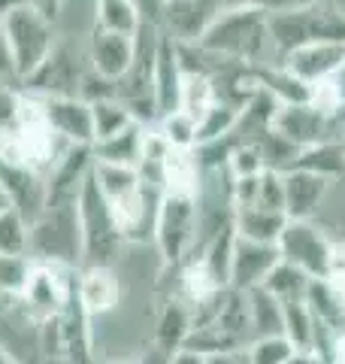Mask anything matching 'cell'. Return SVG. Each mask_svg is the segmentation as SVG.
I'll return each instance as SVG.
<instances>
[{"mask_svg": "<svg viewBox=\"0 0 345 364\" xmlns=\"http://www.w3.org/2000/svg\"><path fill=\"white\" fill-rule=\"evenodd\" d=\"M200 46L206 55L239 67H263L275 61L270 40V13L261 9H224L203 33Z\"/></svg>", "mask_w": 345, "mask_h": 364, "instance_id": "cell-1", "label": "cell"}, {"mask_svg": "<svg viewBox=\"0 0 345 364\" xmlns=\"http://www.w3.org/2000/svg\"><path fill=\"white\" fill-rule=\"evenodd\" d=\"M270 40L275 61L315 43H345V4L291 0L270 13Z\"/></svg>", "mask_w": 345, "mask_h": 364, "instance_id": "cell-2", "label": "cell"}, {"mask_svg": "<svg viewBox=\"0 0 345 364\" xmlns=\"http://www.w3.org/2000/svg\"><path fill=\"white\" fill-rule=\"evenodd\" d=\"M31 261L33 264L82 267V231L73 200H45L43 213L31 222Z\"/></svg>", "mask_w": 345, "mask_h": 364, "instance_id": "cell-3", "label": "cell"}, {"mask_svg": "<svg viewBox=\"0 0 345 364\" xmlns=\"http://www.w3.org/2000/svg\"><path fill=\"white\" fill-rule=\"evenodd\" d=\"M76 210H79V231H82V267H115L128 243H124L119 225H115L91 173L85 176L82 188H79Z\"/></svg>", "mask_w": 345, "mask_h": 364, "instance_id": "cell-4", "label": "cell"}, {"mask_svg": "<svg viewBox=\"0 0 345 364\" xmlns=\"http://www.w3.org/2000/svg\"><path fill=\"white\" fill-rule=\"evenodd\" d=\"M91 70L88 64V37H67L58 33L52 55L33 76H28L18 88L31 97H79L82 82Z\"/></svg>", "mask_w": 345, "mask_h": 364, "instance_id": "cell-5", "label": "cell"}, {"mask_svg": "<svg viewBox=\"0 0 345 364\" xmlns=\"http://www.w3.org/2000/svg\"><path fill=\"white\" fill-rule=\"evenodd\" d=\"M0 25H4V33L9 40V52H13L18 85H21L28 76L37 73L43 61L52 55L55 43H58V25H55V18L40 13V9L31 4L16 6Z\"/></svg>", "mask_w": 345, "mask_h": 364, "instance_id": "cell-6", "label": "cell"}, {"mask_svg": "<svg viewBox=\"0 0 345 364\" xmlns=\"http://www.w3.org/2000/svg\"><path fill=\"white\" fill-rule=\"evenodd\" d=\"M155 249L164 270H179L197 249V198L164 195L155 222Z\"/></svg>", "mask_w": 345, "mask_h": 364, "instance_id": "cell-7", "label": "cell"}, {"mask_svg": "<svg viewBox=\"0 0 345 364\" xmlns=\"http://www.w3.org/2000/svg\"><path fill=\"white\" fill-rule=\"evenodd\" d=\"M273 131L294 143L297 149L330 140H345V109H324L315 100L306 104H285L275 109Z\"/></svg>", "mask_w": 345, "mask_h": 364, "instance_id": "cell-8", "label": "cell"}, {"mask_svg": "<svg viewBox=\"0 0 345 364\" xmlns=\"http://www.w3.org/2000/svg\"><path fill=\"white\" fill-rule=\"evenodd\" d=\"M279 255L285 264H294L303 270L309 279H324L333 240L327 237L324 228H318L312 219H288V225L279 234Z\"/></svg>", "mask_w": 345, "mask_h": 364, "instance_id": "cell-9", "label": "cell"}, {"mask_svg": "<svg viewBox=\"0 0 345 364\" xmlns=\"http://www.w3.org/2000/svg\"><path fill=\"white\" fill-rule=\"evenodd\" d=\"M221 0H167L160 31L176 43H200V37L212 28V21L221 16Z\"/></svg>", "mask_w": 345, "mask_h": 364, "instance_id": "cell-10", "label": "cell"}, {"mask_svg": "<svg viewBox=\"0 0 345 364\" xmlns=\"http://www.w3.org/2000/svg\"><path fill=\"white\" fill-rule=\"evenodd\" d=\"M279 261H282V255H279V246L275 243H255V240H246V237H236L227 286L236 291L261 289Z\"/></svg>", "mask_w": 345, "mask_h": 364, "instance_id": "cell-11", "label": "cell"}, {"mask_svg": "<svg viewBox=\"0 0 345 364\" xmlns=\"http://www.w3.org/2000/svg\"><path fill=\"white\" fill-rule=\"evenodd\" d=\"M40 107H43L45 124H49L67 146H94L91 104H85L82 97H45V100H40Z\"/></svg>", "mask_w": 345, "mask_h": 364, "instance_id": "cell-12", "label": "cell"}, {"mask_svg": "<svg viewBox=\"0 0 345 364\" xmlns=\"http://www.w3.org/2000/svg\"><path fill=\"white\" fill-rule=\"evenodd\" d=\"M279 64L288 73H294L303 85L318 88L321 82H327L330 76H336L345 67V43H315L294 49L291 55L279 58Z\"/></svg>", "mask_w": 345, "mask_h": 364, "instance_id": "cell-13", "label": "cell"}, {"mask_svg": "<svg viewBox=\"0 0 345 364\" xmlns=\"http://www.w3.org/2000/svg\"><path fill=\"white\" fill-rule=\"evenodd\" d=\"M133 55H136V37L100 31V28L88 33V64L97 76L109 79V82H119L131 70Z\"/></svg>", "mask_w": 345, "mask_h": 364, "instance_id": "cell-14", "label": "cell"}, {"mask_svg": "<svg viewBox=\"0 0 345 364\" xmlns=\"http://www.w3.org/2000/svg\"><path fill=\"white\" fill-rule=\"evenodd\" d=\"M76 291H79V301H82L85 313L94 322V318L109 316L121 306L124 282L115 267H79Z\"/></svg>", "mask_w": 345, "mask_h": 364, "instance_id": "cell-15", "label": "cell"}, {"mask_svg": "<svg viewBox=\"0 0 345 364\" xmlns=\"http://www.w3.org/2000/svg\"><path fill=\"white\" fill-rule=\"evenodd\" d=\"M182 79H185V70H182V61H179V43L160 31L158 52H155V112H158V119L179 109Z\"/></svg>", "mask_w": 345, "mask_h": 364, "instance_id": "cell-16", "label": "cell"}, {"mask_svg": "<svg viewBox=\"0 0 345 364\" xmlns=\"http://www.w3.org/2000/svg\"><path fill=\"white\" fill-rule=\"evenodd\" d=\"M282 188H285V215L288 219H312L327 198L330 182L309 173V170L291 167L282 173Z\"/></svg>", "mask_w": 345, "mask_h": 364, "instance_id": "cell-17", "label": "cell"}, {"mask_svg": "<svg viewBox=\"0 0 345 364\" xmlns=\"http://www.w3.org/2000/svg\"><path fill=\"white\" fill-rule=\"evenodd\" d=\"M146 140H148V124L133 122L124 131L94 143L91 149H94V161L97 164H115V167H133L136 170L143 164Z\"/></svg>", "mask_w": 345, "mask_h": 364, "instance_id": "cell-18", "label": "cell"}, {"mask_svg": "<svg viewBox=\"0 0 345 364\" xmlns=\"http://www.w3.org/2000/svg\"><path fill=\"white\" fill-rule=\"evenodd\" d=\"M200 176H203V167H200L197 149H167L164 164H160V186H164V195L197 198Z\"/></svg>", "mask_w": 345, "mask_h": 364, "instance_id": "cell-19", "label": "cell"}, {"mask_svg": "<svg viewBox=\"0 0 345 364\" xmlns=\"http://www.w3.org/2000/svg\"><path fill=\"white\" fill-rule=\"evenodd\" d=\"M191 334V310L185 301H179L176 294H167L164 304L158 310V318H155V337L152 343L164 352H182L185 340Z\"/></svg>", "mask_w": 345, "mask_h": 364, "instance_id": "cell-20", "label": "cell"}, {"mask_svg": "<svg viewBox=\"0 0 345 364\" xmlns=\"http://www.w3.org/2000/svg\"><path fill=\"white\" fill-rule=\"evenodd\" d=\"M303 301L312 310L318 325L330 328L339 337L345 334V291L342 289H336L330 279H312Z\"/></svg>", "mask_w": 345, "mask_h": 364, "instance_id": "cell-21", "label": "cell"}, {"mask_svg": "<svg viewBox=\"0 0 345 364\" xmlns=\"http://www.w3.org/2000/svg\"><path fill=\"white\" fill-rule=\"evenodd\" d=\"M288 225L285 213L263 210V207H234V228L236 237L255 243H279L282 228Z\"/></svg>", "mask_w": 345, "mask_h": 364, "instance_id": "cell-22", "label": "cell"}, {"mask_svg": "<svg viewBox=\"0 0 345 364\" xmlns=\"http://www.w3.org/2000/svg\"><path fill=\"white\" fill-rule=\"evenodd\" d=\"M297 170H309L321 179H339L345 176V143L342 140H330V143H318V146H306L300 149L294 161Z\"/></svg>", "mask_w": 345, "mask_h": 364, "instance_id": "cell-23", "label": "cell"}, {"mask_svg": "<svg viewBox=\"0 0 345 364\" xmlns=\"http://www.w3.org/2000/svg\"><path fill=\"white\" fill-rule=\"evenodd\" d=\"M315 316L306 306V301L282 304V337L297 352H315Z\"/></svg>", "mask_w": 345, "mask_h": 364, "instance_id": "cell-24", "label": "cell"}, {"mask_svg": "<svg viewBox=\"0 0 345 364\" xmlns=\"http://www.w3.org/2000/svg\"><path fill=\"white\" fill-rule=\"evenodd\" d=\"M143 16L131 0H94V28L136 37L143 31Z\"/></svg>", "mask_w": 345, "mask_h": 364, "instance_id": "cell-25", "label": "cell"}, {"mask_svg": "<svg viewBox=\"0 0 345 364\" xmlns=\"http://www.w3.org/2000/svg\"><path fill=\"white\" fill-rule=\"evenodd\" d=\"M248 313H251V340L282 334V304L267 289L248 291Z\"/></svg>", "mask_w": 345, "mask_h": 364, "instance_id": "cell-26", "label": "cell"}, {"mask_svg": "<svg viewBox=\"0 0 345 364\" xmlns=\"http://www.w3.org/2000/svg\"><path fill=\"white\" fill-rule=\"evenodd\" d=\"M239 116H243V109L239 107H230V104H221V100H215L200 116L197 122V146H206V143H215V140H224L236 131L239 124Z\"/></svg>", "mask_w": 345, "mask_h": 364, "instance_id": "cell-27", "label": "cell"}, {"mask_svg": "<svg viewBox=\"0 0 345 364\" xmlns=\"http://www.w3.org/2000/svg\"><path fill=\"white\" fill-rule=\"evenodd\" d=\"M309 282H312V279H309L303 270H297L294 264H285V261H279L261 289H267L279 304H291V301H303L306 298Z\"/></svg>", "mask_w": 345, "mask_h": 364, "instance_id": "cell-28", "label": "cell"}, {"mask_svg": "<svg viewBox=\"0 0 345 364\" xmlns=\"http://www.w3.org/2000/svg\"><path fill=\"white\" fill-rule=\"evenodd\" d=\"M152 131L164 140L170 149H197V119H191L188 112H167V116H160Z\"/></svg>", "mask_w": 345, "mask_h": 364, "instance_id": "cell-29", "label": "cell"}, {"mask_svg": "<svg viewBox=\"0 0 345 364\" xmlns=\"http://www.w3.org/2000/svg\"><path fill=\"white\" fill-rule=\"evenodd\" d=\"M91 119H94V143L106 140V136L124 131L128 124H133L136 119L131 116V109L121 104L119 97H106L91 104Z\"/></svg>", "mask_w": 345, "mask_h": 364, "instance_id": "cell-30", "label": "cell"}, {"mask_svg": "<svg viewBox=\"0 0 345 364\" xmlns=\"http://www.w3.org/2000/svg\"><path fill=\"white\" fill-rule=\"evenodd\" d=\"M31 225L18 210L6 207L0 213V255H28L31 258Z\"/></svg>", "mask_w": 345, "mask_h": 364, "instance_id": "cell-31", "label": "cell"}, {"mask_svg": "<svg viewBox=\"0 0 345 364\" xmlns=\"http://www.w3.org/2000/svg\"><path fill=\"white\" fill-rule=\"evenodd\" d=\"M215 104V91H212V79L206 73H185L182 79V97H179V109L188 112L191 119H197L206 109Z\"/></svg>", "mask_w": 345, "mask_h": 364, "instance_id": "cell-32", "label": "cell"}, {"mask_svg": "<svg viewBox=\"0 0 345 364\" xmlns=\"http://www.w3.org/2000/svg\"><path fill=\"white\" fill-rule=\"evenodd\" d=\"M246 352H248L251 364H288V361L297 355V349L288 343L282 334L251 340V343L246 346Z\"/></svg>", "mask_w": 345, "mask_h": 364, "instance_id": "cell-33", "label": "cell"}, {"mask_svg": "<svg viewBox=\"0 0 345 364\" xmlns=\"http://www.w3.org/2000/svg\"><path fill=\"white\" fill-rule=\"evenodd\" d=\"M33 270V261L28 255H0V291L21 294Z\"/></svg>", "mask_w": 345, "mask_h": 364, "instance_id": "cell-34", "label": "cell"}, {"mask_svg": "<svg viewBox=\"0 0 345 364\" xmlns=\"http://www.w3.org/2000/svg\"><path fill=\"white\" fill-rule=\"evenodd\" d=\"M21 109V88L18 85H0V131L13 128Z\"/></svg>", "mask_w": 345, "mask_h": 364, "instance_id": "cell-35", "label": "cell"}, {"mask_svg": "<svg viewBox=\"0 0 345 364\" xmlns=\"http://www.w3.org/2000/svg\"><path fill=\"white\" fill-rule=\"evenodd\" d=\"M0 85H18V73H16V61L9 52V40L0 25Z\"/></svg>", "mask_w": 345, "mask_h": 364, "instance_id": "cell-36", "label": "cell"}, {"mask_svg": "<svg viewBox=\"0 0 345 364\" xmlns=\"http://www.w3.org/2000/svg\"><path fill=\"white\" fill-rule=\"evenodd\" d=\"M291 0H221V9H261V13H273L282 9Z\"/></svg>", "mask_w": 345, "mask_h": 364, "instance_id": "cell-37", "label": "cell"}, {"mask_svg": "<svg viewBox=\"0 0 345 364\" xmlns=\"http://www.w3.org/2000/svg\"><path fill=\"white\" fill-rule=\"evenodd\" d=\"M131 4L140 9V16H143L146 25L160 28V16H164V4H167V0H131Z\"/></svg>", "mask_w": 345, "mask_h": 364, "instance_id": "cell-38", "label": "cell"}, {"mask_svg": "<svg viewBox=\"0 0 345 364\" xmlns=\"http://www.w3.org/2000/svg\"><path fill=\"white\" fill-rule=\"evenodd\" d=\"M209 364H251L246 349H234V352H221V355H209Z\"/></svg>", "mask_w": 345, "mask_h": 364, "instance_id": "cell-39", "label": "cell"}, {"mask_svg": "<svg viewBox=\"0 0 345 364\" xmlns=\"http://www.w3.org/2000/svg\"><path fill=\"white\" fill-rule=\"evenodd\" d=\"M172 364H209L206 361V355H197V352H176V355H172Z\"/></svg>", "mask_w": 345, "mask_h": 364, "instance_id": "cell-40", "label": "cell"}, {"mask_svg": "<svg viewBox=\"0 0 345 364\" xmlns=\"http://www.w3.org/2000/svg\"><path fill=\"white\" fill-rule=\"evenodd\" d=\"M31 6H37L40 13H45L49 18H55L58 16V6H61V0H28Z\"/></svg>", "mask_w": 345, "mask_h": 364, "instance_id": "cell-41", "label": "cell"}, {"mask_svg": "<svg viewBox=\"0 0 345 364\" xmlns=\"http://www.w3.org/2000/svg\"><path fill=\"white\" fill-rule=\"evenodd\" d=\"M288 364H327L321 355H315V352H297V355L288 361Z\"/></svg>", "mask_w": 345, "mask_h": 364, "instance_id": "cell-42", "label": "cell"}, {"mask_svg": "<svg viewBox=\"0 0 345 364\" xmlns=\"http://www.w3.org/2000/svg\"><path fill=\"white\" fill-rule=\"evenodd\" d=\"M6 207H13V203H9V198H6V191H4V188H0V213H4Z\"/></svg>", "mask_w": 345, "mask_h": 364, "instance_id": "cell-43", "label": "cell"}, {"mask_svg": "<svg viewBox=\"0 0 345 364\" xmlns=\"http://www.w3.org/2000/svg\"><path fill=\"white\" fill-rule=\"evenodd\" d=\"M0 364H18L13 355H9V352H4V349H0Z\"/></svg>", "mask_w": 345, "mask_h": 364, "instance_id": "cell-44", "label": "cell"}, {"mask_svg": "<svg viewBox=\"0 0 345 364\" xmlns=\"http://www.w3.org/2000/svg\"><path fill=\"white\" fill-rule=\"evenodd\" d=\"M333 4H345V0H333Z\"/></svg>", "mask_w": 345, "mask_h": 364, "instance_id": "cell-45", "label": "cell"}, {"mask_svg": "<svg viewBox=\"0 0 345 364\" xmlns=\"http://www.w3.org/2000/svg\"><path fill=\"white\" fill-rule=\"evenodd\" d=\"M119 364H133V361H119Z\"/></svg>", "mask_w": 345, "mask_h": 364, "instance_id": "cell-46", "label": "cell"}, {"mask_svg": "<svg viewBox=\"0 0 345 364\" xmlns=\"http://www.w3.org/2000/svg\"><path fill=\"white\" fill-rule=\"evenodd\" d=\"M342 143H345V140H342Z\"/></svg>", "mask_w": 345, "mask_h": 364, "instance_id": "cell-47", "label": "cell"}]
</instances>
